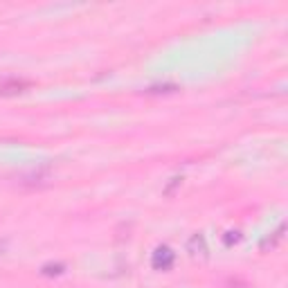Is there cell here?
<instances>
[{
  "instance_id": "1",
  "label": "cell",
  "mask_w": 288,
  "mask_h": 288,
  "mask_svg": "<svg viewBox=\"0 0 288 288\" xmlns=\"http://www.w3.org/2000/svg\"><path fill=\"white\" fill-rule=\"evenodd\" d=\"M27 86L25 81H18V79H9V81H0V92H20L23 88Z\"/></svg>"
}]
</instances>
